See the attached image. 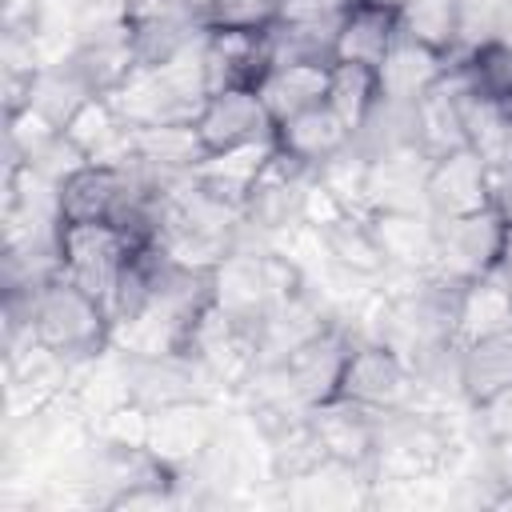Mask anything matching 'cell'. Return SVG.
I'll use <instances>...</instances> for the list:
<instances>
[{
  "instance_id": "1",
  "label": "cell",
  "mask_w": 512,
  "mask_h": 512,
  "mask_svg": "<svg viewBox=\"0 0 512 512\" xmlns=\"http://www.w3.org/2000/svg\"><path fill=\"white\" fill-rule=\"evenodd\" d=\"M28 336L76 364L112 344V316L100 296L56 272L28 288Z\"/></svg>"
},
{
  "instance_id": "2",
  "label": "cell",
  "mask_w": 512,
  "mask_h": 512,
  "mask_svg": "<svg viewBox=\"0 0 512 512\" xmlns=\"http://www.w3.org/2000/svg\"><path fill=\"white\" fill-rule=\"evenodd\" d=\"M508 212L500 204L464 212V216H440L432 224V268L476 280L500 268L504 260V236H508Z\"/></svg>"
},
{
  "instance_id": "3",
  "label": "cell",
  "mask_w": 512,
  "mask_h": 512,
  "mask_svg": "<svg viewBox=\"0 0 512 512\" xmlns=\"http://www.w3.org/2000/svg\"><path fill=\"white\" fill-rule=\"evenodd\" d=\"M124 228L116 224H84V220H60V276L76 280L92 296L108 304L120 272L140 252Z\"/></svg>"
},
{
  "instance_id": "4",
  "label": "cell",
  "mask_w": 512,
  "mask_h": 512,
  "mask_svg": "<svg viewBox=\"0 0 512 512\" xmlns=\"http://www.w3.org/2000/svg\"><path fill=\"white\" fill-rule=\"evenodd\" d=\"M192 124H196V136H200V144H204L208 156L276 140V124H272V116H268V108H264V100H260L256 88H220V92H208Z\"/></svg>"
},
{
  "instance_id": "5",
  "label": "cell",
  "mask_w": 512,
  "mask_h": 512,
  "mask_svg": "<svg viewBox=\"0 0 512 512\" xmlns=\"http://www.w3.org/2000/svg\"><path fill=\"white\" fill-rule=\"evenodd\" d=\"M412 384H416L412 364L384 340H368V344H352L340 376V396L376 412H392L404 408Z\"/></svg>"
},
{
  "instance_id": "6",
  "label": "cell",
  "mask_w": 512,
  "mask_h": 512,
  "mask_svg": "<svg viewBox=\"0 0 512 512\" xmlns=\"http://www.w3.org/2000/svg\"><path fill=\"white\" fill-rule=\"evenodd\" d=\"M424 200L436 216H464L476 208L496 204V180L488 160L476 148H456L428 160L424 172Z\"/></svg>"
},
{
  "instance_id": "7",
  "label": "cell",
  "mask_w": 512,
  "mask_h": 512,
  "mask_svg": "<svg viewBox=\"0 0 512 512\" xmlns=\"http://www.w3.org/2000/svg\"><path fill=\"white\" fill-rule=\"evenodd\" d=\"M400 8L384 0H344L336 24V60L368 64L380 72L384 56L400 40Z\"/></svg>"
},
{
  "instance_id": "8",
  "label": "cell",
  "mask_w": 512,
  "mask_h": 512,
  "mask_svg": "<svg viewBox=\"0 0 512 512\" xmlns=\"http://www.w3.org/2000/svg\"><path fill=\"white\" fill-rule=\"evenodd\" d=\"M448 52L400 32L392 52L380 64V96L388 100H420L448 76Z\"/></svg>"
},
{
  "instance_id": "9",
  "label": "cell",
  "mask_w": 512,
  "mask_h": 512,
  "mask_svg": "<svg viewBox=\"0 0 512 512\" xmlns=\"http://www.w3.org/2000/svg\"><path fill=\"white\" fill-rule=\"evenodd\" d=\"M352 140H356L352 128H348L328 104L308 108V112H300V116L276 124V148L288 152L292 160L308 164V168H324V164H328L332 156H340Z\"/></svg>"
},
{
  "instance_id": "10",
  "label": "cell",
  "mask_w": 512,
  "mask_h": 512,
  "mask_svg": "<svg viewBox=\"0 0 512 512\" xmlns=\"http://www.w3.org/2000/svg\"><path fill=\"white\" fill-rule=\"evenodd\" d=\"M328 68L332 64H272L256 88L272 124H284L308 108H320L328 100Z\"/></svg>"
},
{
  "instance_id": "11",
  "label": "cell",
  "mask_w": 512,
  "mask_h": 512,
  "mask_svg": "<svg viewBox=\"0 0 512 512\" xmlns=\"http://www.w3.org/2000/svg\"><path fill=\"white\" fill-rule=\"evenodd\" d=\"M316 236H320V248H324L336 264H344V268H352V272L376 276V272L388 268V252H384V244H380V236H376V228H372V216H364V212H356V208H344L336 220L320 224Z\"/></svg>"
},
{
  "instance_id": "12",
  "label": "cell",
  "mask_w": 512,
  "mask_h": 512,
  "mask_svg": "<svg viewBox=\"0 0 512 512\" xmlns=\"http://www.w3.org/2000/svg\"><path fill=\"white\" fill-rule=\"evenodd\" d=\"M348 128L352 136L368 124V116L380 104V72L368 64H352V60H336L328 68V100H324Z\"/></svg>"
},
{
  "instance_id": "13",
  "label": "cell",
  "mask_w": 512,
  "mask_h": 512,
  "mask_svg": "<svg viewBox=\"0 0 512 512\" xmlns=\"http://www.w3.org/2000/svg\"><path fill=\"white\" fill-rule=\"evenodd\" d=\"M504 384H512V340H460V392L480 404Z\"/></svg>"
},
{
  "instance_id": "14",
  "label": "cell",
  "mask_w": 512,
  "mask_h": 512,
  "mask_svg": "<svg viewBox=\"0 0 512 512\" xmlns=\"http://www.w3.org/2000/svg\"><path fill=\"white\" fill-rule=\"evenodd\" d=\"M476 416L488 432V440H512V384L496 388L476 404Z\"/></svg>"
},
{
  "instance_id": "15",
  "label": "cell",
  "mask_w": 512,
  "mask_h": 512,
  "mask_svg": "<svg viewBox=\"0 0 512 512\" xmlns=\"http://www.w3.org/2000/svg\"><path fill=\"white\" fill-rule=\"evenodd\" d=\"M496 40H504L512 48V0L504 4V16H500V28H496Z\"/></svg>"
},
{
  "instance_id": "16",
  "label": "cell",
  "mask_w": 512,
  "mask_h": 512,
  "mask_svg": "<svg viewBox=\"0 0 512 512\" xmlns=\"http://www.w3.org/2000/svg\"><path fill=\"white\" fill-rule=\"evenodd\" d=\"M500 268H508V272H512V220H508V236H504V260H500Z\"/></svg>"
}]
</instances>
